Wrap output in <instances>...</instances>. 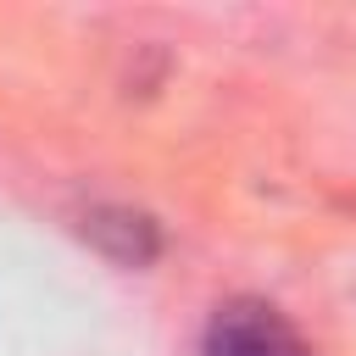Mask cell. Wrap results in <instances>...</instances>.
<instances>
[{
	"mask_svg": "<svg viewBox=\"0 0 356 356\" xmlns=\"http://www.w3.org/2000/svg\"><path fill=\"white\" fill-rule=\"evenodd\" d=\"M200 356H312L295 323L267 300H228L211 312Z\"/></svg>",
	"mask_w": 356,
	"mask_h": 356,
	"instance_id": "cell-1",
	"label": "cell"
},
{
	"mask_svg": "<svg viewBox=\"0 0 356 356\" xmlns=\"http://www.w3.org/2000/svg\"><path fill=\"white\" fill-rule=\"evenodd\" d=\"M83 239L100 245V250H106L111 261H122V267H145V261L161 250L156 222H150L145 211H134V206H95V211H83Z\"/></svg>",
	"mask_w": 356,
	"mask_h": 356,
	"instance_id": "cell-2",
	"label": "cell"
}]
</instances>
